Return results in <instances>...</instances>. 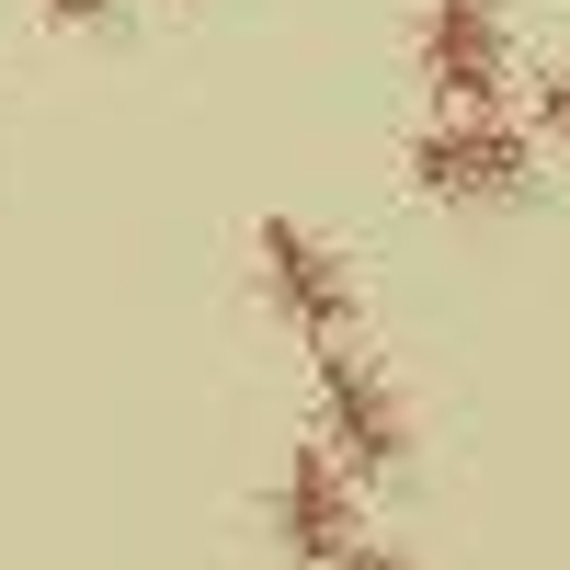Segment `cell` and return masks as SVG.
I'll return each mask as SVG.
<instances>
[{
  "mask_svg": "<svg viewBox=\"0 0 570 570\" xmlns=\"http://www.w3.org/2000/svg\"><path fill=\"white\" fill-rule=\"evenodd\" d=\"M320 445L354 480H400L411 468V400L389 389V365L365 343H320Z\"/></svg>",
  "mask_w": 570,
  "mask_h": 570,
  "instance_id": "obj_1",
  "label": "cell"
},
{
  "mask_svg": "<svg viewBox=\"0 0 570 570\" xmlns=\"http://www.w3.org/2000/svg\"><path fill=\"white\" fill-rule=\"evenodd\" d=\"M411 183L434 206H525L537 195V137L502 115H445L411 137Z\"/></svg>",
  "mask_w": 570,
  "mask_h": 570,
  "instance_id": "obj_2",
  "label": "cell"
},
{
  "mask_svg": "<svg viewBox=\"0 0 570 570\" xmlns=\"http://www.w3.org/2000/svg\"><path fill=\"white\" fill-rule=\"evenodd\" d=\"M537 137H548V149H570V69L537 80Z\"/></svg>",
  "mask_w": 570,
  "mask_h": 570,
  "instance_id": "obj_6",
  "label": "cell"
},
{
  "mask_svg": "<svg viewBox=\"0 0 570 570\" xmlns=\"http://www.w3.org/2000/svg\"><path fill=\"white\" fill-rule=\"evenodd\" d=\"M343 570H422V559H400V548H376V537H365V548H354Z\"/></svg>",
  "mask_w": 570,
  "mask_h": 570,
  "instance_id": "obj_8",
  "label": "cell"
},
{
  "mask_svg": "<svg viewBox=\"0 0 570 570\" xmlns=\"http://www.w3.org/2000/svg\"><path fill=\"white\" fill-rule=\"evenodd\" d=\"M252 274H263V308L297 331V343H354V274L343 252L297 217H263L252 228Z\"/></svg>",
  "mask_w": 570,
  "mask_h": 570,
  "instance_id": "obj_4",
  "label": "cell"
},
{
  "mask_svg": "<svg viewBox=\"0 0 570 570\" xmlns=\"http://www.w3.org/2000/svg\"><path fill=\"white\" fill-rule=\"evenodd\" d=\"M422 80L445 115H502V80H513L502 0H422Z\"/></svg>",
  "mask_w": 570,
  "mask_h": 570,
  "instance_id": "obj_5",
  "label": "cell"
},
{
  "mask_svg": "<svg viewBox=\"0 0 570 570\" xmlns=\"http://www.w3.org/2000/svg\"><path fill=\"white\" fill-rule=\"evenodd\" d=\"M46 12H58L69 35H104V23H115V0H46Z\"/></svg>",
  "mask_w": 570,
  "mask_h": 570,
  "instance_id": "obj_7",
  "label": "cell"
},
{
  "mask_svg": "<svg viewBox=\"0 0 570 570\" xmlns=\"http://www.w3.org/2000/svg\"><path fill=\"white\" fill-rule=\"evenodd\" d=\"M263 525H274V548L297 559V570H343V559L365 548V480H354L331 445H297V456L274 468Z\"/></svg>",
  "mask_w": 570,
  "mask_h": 570,
  "instance_id": "obj_3",
  "label": "cell"
}]
</instances>
